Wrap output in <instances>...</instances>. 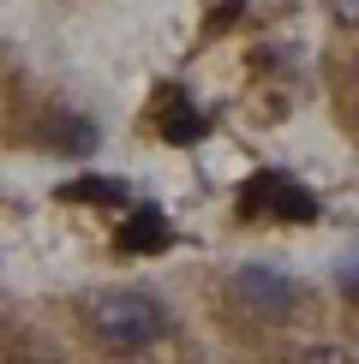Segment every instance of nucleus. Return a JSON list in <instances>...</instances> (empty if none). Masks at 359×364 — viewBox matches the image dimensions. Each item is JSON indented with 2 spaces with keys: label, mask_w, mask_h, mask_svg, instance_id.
<instances>
[{
  "label": "nucleus",
  "mask_w": 359,
  "mask_h": 364,
  "mask_svg": "<svg viewBox=\"0 0 359 364\" xmlns=\"http://www.w3.org/2000/svg\"><path fill=\"white\" fill-rule=\"evenodd\" d=\"M162 245H168V221H162V209H150V203L114 227V251L120 257H150V251H162Z\"/></svg>",
  "instance_id": "4"
},
{
  "label": "nucleus",
  "mask_w": 359,
  "mask_h": 364,
  "mask_svg": "<svg viewBox=\"0 0 359 364\" xmlns=\"http://www.w3.org/2000/svg\"><path fill=\"white\" fill-rule=\"evenodd\" d=\"M329 18L348 24V30H359V0H329Z\"/></svg>",
  "instance_id": "9"
},
{
  "label": "nucleus",
  "mask_w": 359,
  "mask_h": 364,
  "mask_svg": "<svg viewBox=\"0 0 359 364\" xmlns=\"http://www.w3.org/2000/svg\"><path fill=\"white\" fill-rule=\"evenodd\" d=\"M60 203H126V186L120 179H102V173H84V179H66L60 186Z\"/></svg>",
  "instance_id": "7"
},
{
  "label": "nucleus",
  "mask_w": 359,
  "mask_h": 364,
  "mask_svg": "<svg viewBox=\"0 0 359 364\" xmlns=\"http://www.w3.org/2000/svg\"><path fill=\"white\" fill-rule=\"evenodd\" d=\"M48 144L66 149V156H90V149H96V126L78 119V114H54L48 119Z\"/></svg>",
  "instance_id": "6"
},
{
  "label": "nucleus",
  "mask_w": 359,
  "mask_h": 364,
  "mask_svg": "<svg viewBox=\"0 0 359 364\" xmlns=\"http://www.w3.org/2000/svg\"><path fill=\"white\" fill-rule=\"evenodd\" d=\"M341 281H348L353 293H359V263H348V269H341Z\"/></svg>",
  "instance_id": "10"
},
{
  "label": "nucleus",
  "mask_w": 359,
  "mask_h": 364,
  "mask_svg": "<svg viewBox=\"0 0 359 364\" xmlns=\"http://www.w3.org/2000/svg\"><path fill=\"white\" fill-rule=\"evenodd\" d=\"M84 323L96 328V341H108L114 353H138V346L168 335V311L150 293H96L84 305Z\"/></svg>",
  "instance_id": "1"
},
{
  "label": "nucleus",
  "mask_w": 359,
  "mask_h": 364,
  "mask_svg": "<svg viewBox=\"0 0 359 364\" xmlns=\"http://www.w3.org/2000/svg\"><path fill=\"white\" fill-rule=\"evenodd\" d=\"M156 132L168 144H198L204 138V114L192 108L180 90H162V108H156Z\"/></svg>",
  "instance_id": "5"
},
{
  "label": "nucleus",
  "mask_w": 359,
  "mask_h": 364,
  "mask_svg": "<svg viewBox=\"0 0 359 364\" xmlns=\"http://www.w3.org/2000/svg\"><path fill=\"white\" fill-rule=\"evenodd\" d=\"M299 364H353L348 353H341V346H306V358Z\"/></svg>",
  "instance_id": "8"
},
{
  "label": "nucleus",
  "mask_w": 359,
  "mask_h": 364,
  "mask_svg": "<svg viewBox=\"0 0 359 364\" xmlns=\"http://www.w3.org/2000/svg\"><path fill=\"white\" fill-rule=\"evenodd\" d=\"M234 299L246 311H258V316H288L299 305V287L288 275H276V269H239L234 275Z\"/></svg>",
  "instance_id": "3"
},
{
  "label": "nucleus",
  "mask_w": 359,
  "mask_h": 364,
  "mask_svg": "<svg viewBox=\"0 0 359 364\" xmlns=\"http://www.w3.org/2000/svg\"><path fill=\"white\" fill-rule=\"evenodd\" d=\"M239 215H276V221H318V197L288 173H251L239 186Z\"/></svg>",
  "instance_id": "2"
}]
</instances>
